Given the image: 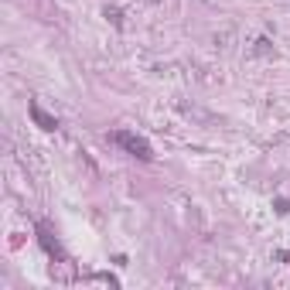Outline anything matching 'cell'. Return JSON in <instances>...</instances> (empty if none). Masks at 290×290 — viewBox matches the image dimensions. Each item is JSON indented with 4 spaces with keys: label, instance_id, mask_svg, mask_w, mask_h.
Segmentation results:
<instances>
[{
    "label": "cell",
    "instance_id": "6da1fadb",
    "mask_svg": "<svg viewBox=\"0 0 290 290\" xmlns=\"http://www.w3.org/2000/svg\"><path fill=\"white\" fill-rule=\"evenodd\" d=\"M113 144L123 147L130 157H137V160H154V150H150V144H147L140 133H133V130H116L113 133Z\"/></svg>",
    "mask_w": 290,
    "mask_h": 290
},
{
    "label": "cell",
    "instance_id": "7a4b0ae2",
    "mask_svg": "<svg viewBox=\"0 0 290 290\" xmlns=\"http://www.w3.org/2000/svg\"><path fill=\"white\" fill-rule=\"evenodd\" d=\"M27 113H31V120H34V123H38L41 130H48V133H52V130H58V120H55L52 113H45V109H41V106H38L34 99L27 103Z\"/></svg>",
    "mask_w": 290,
    "mask_h": 290
},
{
    "label": "cell",
    "instance_id": "3957f363",
    "mask_svg": "<svg viewBox=\"0 0 290 290\" xmlns=\"http://www.w3.org/2000/svg\"><path fill=\"white\" fill-rule=\"evenodd\" d=\"M38 239H41V246H45V249L52 253V256H62V249H58V242H52V236L45 232V225L38 229Z\"/></svg>",
    "mask_w": 290,
    "mask_h": 290
},
{
    "label": "cell",
    "instance_id": "277c9868",
    "mask_svg": "<svg viewBox=\"0 0 290 290\" xmlns=\"http://www.w3.org/2000/svg\"><path fill=\"white\" fill-rule=\"evenodd\" d=\"M103 14H106V17H109V21H113L116 27H123V10H120V7H106Z\"/></svg>",
    "mask_w": 290,
    "mask_h": 290
},
{
    "label": "cell",
    "instance_id": "5b68a950",
    "mask_svg": "<svg viewBox=\"0 0 290 290\" xmlns=\"http://www.w3.org/2000/svg\"><path fill=\"white\" fill-rule=\"evenodd\" d=\"M273 209L284 215V212H290V202H287V198H277V202H273Z\"/></svg>",
    "mask_w": 290,
    "mask_h": 290
},
{
    "label": "cell",
    "instance_id": "8992f818",
    "mask_svg": "<svg viewBox=\"0 0 290 290\" xmlns=\"http://www.w3.org/2000/svg\"><path fill=\"white\" fill-rule=\"evenodd\" d=\"M96 280H106L109 287H120V280H116V277H109V273H96Z\"/></svg>",
    "mask_w": 290,
    "mask_h": 290
},
{
    "label": "cell",
    "instance_id": "52a82bcc",
    "mask_svg": "<svg viewBox=\"0 0 290 290\" xmlns=\"http://www.w3.org/2000/svg\"><path fill=\"white\" fill-rule=\"evenodd\" d=\"M256 45H260V48H256V52H260V55H266V52H270V41H266V38H260V41H256Z\"/></svg>",
    "mask_w": 290,
    "mask_h": 290
}]
</instances>
